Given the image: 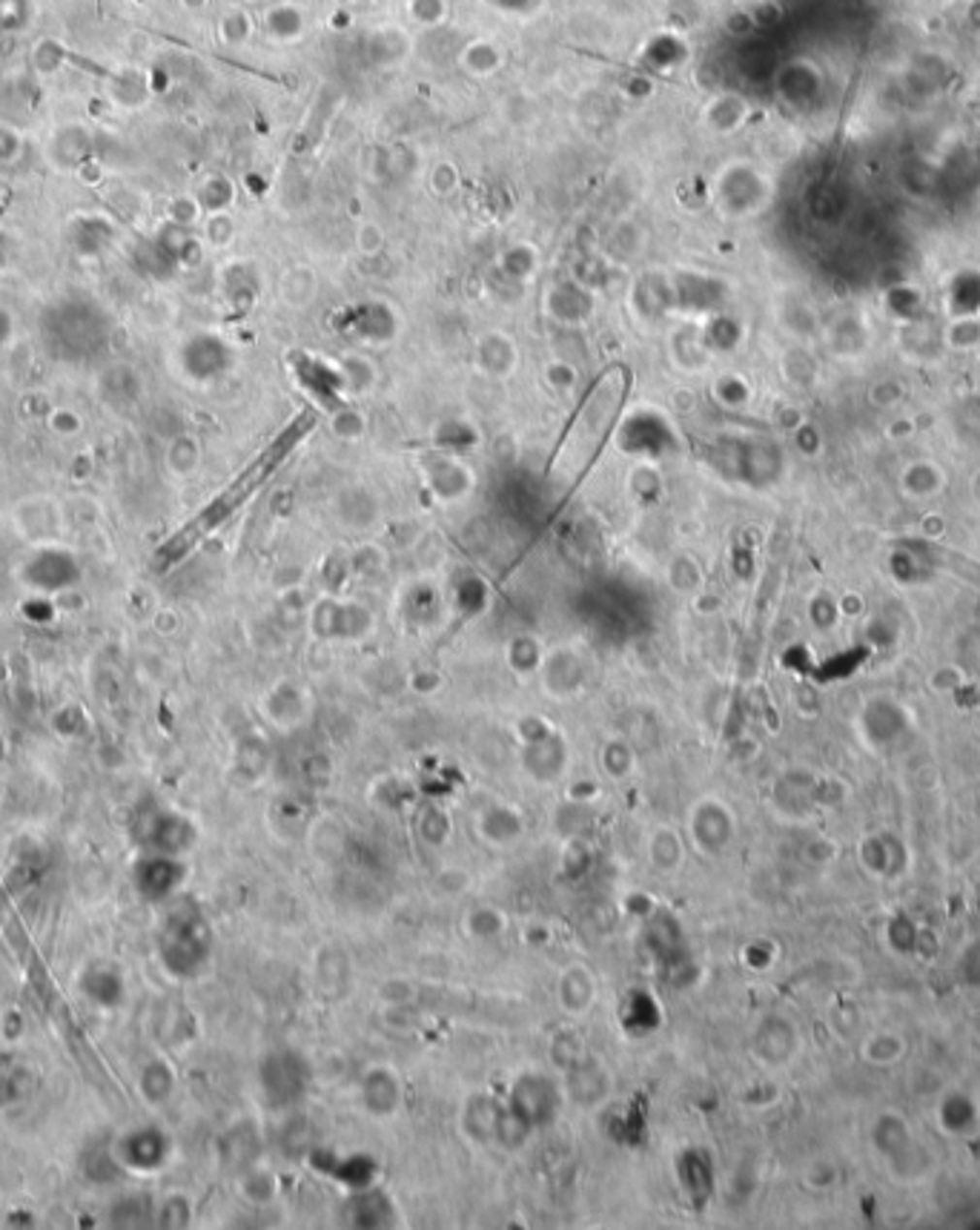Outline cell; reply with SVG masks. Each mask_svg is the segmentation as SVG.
I'll return each instance as SVG.
<instances>
[{
	"label": "cell",
	"instance_id": "cell-3",
	"mask_svg": "<svg viewBox=\"0 0 980 1230\" xmlns=\"http://www.w3.org/2000/svg\"><path fill=\"white\" fill-rule=\"evenodd\" d=\"M410 55V41L405 32H399L396 26H378L376 32L368 35V58L378 66H393L402 63Z\"/></svg>",
	"mask_w": 980,
	"mask_h": 1230
},
{
	"label": "cell",
	"instance_id": "cell-5",
	"mask_svg": "<svg viewBox=\"0 0 980 1230\" xmlns=\"http://www.w3.org/2000/svg\"><path fill=\"white\" fill-rule=\"evenodd\" d=\"M502 61H505L502 58V50L496 44L485 41V38H476V41L465 44L462 52H459V66L468 75H474V78H488L493 72H499Z\"/></svg>",
	"mask_w": 980,
	"mask_h": 1230
},
{
	"label": "cell",
	"instance_id": "cell-7",
	"mask_svg": "<svg viewBox=\"0 0 980 1230\" xmlns=\"http://www.w3.org/2000/svg\"><path fill=\"white\" fill-rule=\"evenodd\" d=\"M408 12H410L413 23H419L425 29H433V26H441L444 23V17H447V0H410Z\"/></svg>",
	"mask_w": 980,
	"mask_h": 1230
},
{
	"label": "cell",
	"instance_id": "cell-1",
	"mask_svg": "<svg viewBox=\"0 0 980 1230\" xmlns=\"http://www.w3.org/2000/svg\"><path fill=\"white\" fill-rule=\"evenodd\" d=\"M41 333L61 362H86L110 342V318L92 302L69 299L41 318Z\"/></svg>",
	"mask_w": 980,
	"mask_h": 1230
},
{
	"label": "cell",
	"instance_id": "cell-6",
	"mask_svg": "<svg viewBox=\"0 0 980 1230\" xmlns=\"http://www.w3.org/2000/svg\"><path fill=\"white\" fill-rule=\"evenodd\" d=\"M101 393H104V399L113 405V408H126L132 399H138V393H141V382H138V373L129 368H123V365H115V368L104 370V376H101Z\"/></svg>",
	"mask_w": 980,
	"mask_h": 1230
},
{
	"label": "cell",
	"instance_id": "cell-4",
	"mask_svg": "<svg viewBox=\"0 0 980 1230\" xmlns=\"http://www.w3.org/2000/svg\"><path fill=\"white\" fill-rule=\"evenodd\" d=\"M264 26L276 41H299L305 35V9L296 3H278L264 12Z\"/></svg>",
	"mask_w": 980,
	"mask_h": 1230
},
{
	"label": "cell",
	"instance_id": "cell-9",
	"mask_svg": "<svg viewBox=\"0 0 980 1230\" xmlns=\"http://www.w3.org/2000/svg\"><path fill=\"white\" fill-rule=\"evenodd\" d=\"M9 333H12V321H9L6 310H0V348L9 342Z\"/></svg>",
	"mask_w": 980,
	"mask_h": 1230
},
{
	"label": "cell",
	"instance_id": "cell-8",
	"mask_svg": "<svg viewBox=\"0 0 980 1230\" xmlns=\"http://www.w3.org/2000/svg\"><path fill=\"white\" fill-rule=\"evenodd\" d=\"M221 32H224V38L230 44H242V41H246V35H249V17H246L245 12L227 15L224 23H221Z\"/></svg>",
	"mask_w": 980,
	"mask_h": 1230
},
{
	"label": "cell",
	"instance_id": "cell-2",
	"mask_svg": "<svg viewBox=\"0 0 980 1230\" xmlns=\"http://www.w3.org/2000/svg\"><path fill=\"white\" fill-rule=\"evenodd\" d=\"M26 574H29V582H35V585L61 588L75 577V562H72V556L61 554V551H41L29 562Z\"/></svg>",
	"mask_w": 980,
	"mask_h": 1230
}]
</instances>
